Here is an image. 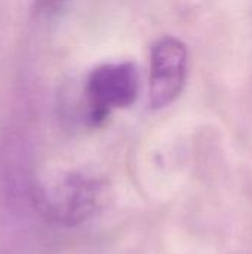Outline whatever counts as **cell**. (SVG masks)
<instances>
[{
  "label": "cell",
  "instance_id": "7a4b0ae2",
  "mask_svg": "<svg viewBox=\"0 0 252 254\" xmlns=\"http://www.w3.org/2000/svg\"><path fill=\"white\" fill-rule=\"evenodd\" d=\"M187 48L174 37L165 36L151 48L149 100L153 109H163L178 98L187 77Z\"/></svg>",
  "mask_w": 252,
  "mask_h": 254
},
{
  "label": "cell",
  "instance_id": "6da1fadb",
  "mask_svg": "<svg viewBox=\"0 0 252 254\" xmlns=\"http://www.w3.org/2000/svg\"><path fill=\"white\" fill-rule=\"evenodd\" d=\"M138 71L131 61L97 67L86 86L91 121L98 124L113 109L131 106L138 95Z\"/></svg>",
  "mask_w": 252,
  "mask_h": 254
}]
</instances>
